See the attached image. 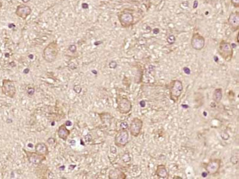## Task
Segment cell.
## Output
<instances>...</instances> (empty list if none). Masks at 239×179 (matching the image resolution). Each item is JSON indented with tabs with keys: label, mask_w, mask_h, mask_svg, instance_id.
<instances>
[{
	"label": "cell",
	"mask_w": 239,
	"mask_h": 179,
	"mask_svg": "<svg viewBox=\"0 0 239 179\" xmlns=\"http://www.w3.org/2000/svg\"><path fill=\"white\" fill-rule=\"evenodd\" d=\"M121 127L122 129H127L128 127V124L126 122H121Z\"/></svg>",
	"instance_id": "cell-27"
},
{
	"label": "cell",
	"mask_w": 239,
	"mask_h": 179,
	"mask_svg": "<svg viewBox=\"0 0 239 179\" xmlns=\"http://www.w3.org/2000/svg\"><path fill=\"white\" fill-rule=\"evenodd\" d=\"M183 91V84L180 80H173L169 84V97L174 102H178Z\"/></svg>",
	"instance_id": "cell-2"
},
{
	"label": "cell",
	"mask_w": 239,
	"mask_h": 179,
	"mask_svg": "<svg viewBox=\"0 0 239 179\" xmlns=\"http://www.w3.org/2000/svg\"><path fill=\"white\" fill-rule=\"evenodd\" d=\"M218 52L224 61L229 62L233 57V48L231 44L226 41H221L218 47Z\"/></svg>",
	"instance_id": "cell-3"
},
{
	"label": "cell",
	"mask_w": 239,
	"mask_h": 179,
	"mask_svg": "<svg viewBox=\"0 0 239 179\" xmlns=\"http://www.w3.org/2000/svg\"><path fill=\"white\" fill-rule=\"evenodd\" d=\"M35 94V88L33 87H28L27 88V95L29 97L33 96V95Z\"/></svg>",
	"instance_id": "cell-21"
},
{
	"label": "cell",
	"mask_w": 239,
	"mask_h": 179,
	"mask_svg": "<svg viewBox=\"0 0 239 179\" xmlns=\"http://www.w3.org/2000/svg\"><path fill=\"white\" fill-rule=\"evenodd\" d=\"M191 47L195 50H202L205 46V37L200 35L199 33H194L191 39Z\"/></svg>",
	"instance_id": "cell-10"
},
{
	"label": "cell",
	"mask_w": 239,
	"mask_h": 179,
	"mask_svg": "<svg viewBox=\"0 0 239 179\" xmlns=\"http://www.w3.org/2000/svg\"><path fill=\"white\" fill-rule=\"evenodd\" d=\"M35 150L36 153L43 156H47L49 154V148L44 142H38L35 146Z\"/></svg>",
	"instance_id": "cell-16"
},
{
	"label": "cell",
	"mask_w": 239,
	"mask_h": 179,
	"mask_svg": "<svg viewBox=\"0 0 239 179\" xmlns=\"http://www.w3.org/2000/svg\"><path fill=\"white\" fill-rule=\"evenodd\" d=\"M207 175H208V173H203V176L204 177V178H205V177L207 176Z\"/></svg>",
	"instance_id": "cell-37"
},
{
	"label": "cell",
	"mask_w": 239,
	"mask_h": 179,
	"mask_svg": "<svg viewBox=\"0 0 239 179\" xmlns=\"http://www.w3.org/2000/svg\"><path fill=\"white\" fill-rule=\"evenodd\" d=\"M74 91L76 92L77 94H80V92L82 91V87L80 85L77 84V85H75L74 86Z\"/></svg>",
	"instance_id": "cell-23"
},
{
	"label": "cell",
	"mask_w": 239,
	"mask_h": 179,
	"mask_svg": "<svg viewBox=\"0 0 239 179\" xmlns=\"http://www.w3.org/2000/svg\"><path fill=\"white\" fill-rule=\"evenodd\" d=\"M140 106H142V107H144V106H145V102H144V101H141V102H140Z\"/></svg>",
	"instance_id": "cell-34"
},
{
	"label": "cell",
	"mask_w": 239,
	"mask_h": 179,
	"mask_svg": "<svg viewBox=\"0 0 239 179\" xmlns=\"http://www.w3.org/2000/svg\"><path fill=\"white\" fill-rule=\"evenodd\" d=\"M70 131L68 130L66 127V125L65 124H63L61 126H59L58 129H57V136L61 139L63 140V141H66L68 139V136L70 135Z\"/></svg>",
	"instance_id": "cell-14"
},
{
	"label": "cell",
	"mask_w": 239,
	"mask_h": 179,
	"mask_svg": "<svg viewBox=\"0 0 239 179\" xmlns=\"http://www.w3.org/2000/svg\"><path fill=\"white\" fill-rule=\"evenodd\" d=\"M236 41H237V43H238V42H239V41H238V34H237V36H236Z\"/></svg>",
	"instance_id": "cell-38"
},
{
	"label": "cell",
	"mask_w": 239,
	"mask_h": 179,
	"mask_svg": "<svg viewBox=\"0 0 239 179\" xmlns=\"http://www.w3.org/2000/svg\"><path fill=\"white\" fill-rule=\"evenodd\" d=\"M223 97V90L221 88H216L213 93V100L216 103H219Z\"/></svg>",
	"instance_id": "cell-18"
},
{
	"label": "cell",
	"mask_w": 239,
	"mask_h": 179,
	"mask_svg": "<svg viewBox=\"0 0 239 179\" xmlns=\"http://www.w3.org/2000/svg\"><path fill=\"white\" fill-rule=\"evenodd\" d=\"M119 23L124 28H128L131 27L134 23V16L132 12L129 10H123L118 15Z\"/></svg>",
	"instance_id": "cell-6"
},
{
	"label": "cell",
	"mask_w": 239,
	"mask_h": 179,
	"mask_svg": "<svg viewBox=\"0 0 239 179\" xmlns=\"http://www.w3.org/2000/svg\"><path fill=\"white\" fill-rule=\"evenodd\" d=\"M68 51L69 52H71V53H75L77 52V46L75 45V44H70L69 46H68Z\"/></svg>",
	"instance_id": "cell-22"
},
{
	"label": "cell",
	"mask_w": 239,
	"mask_h": 179,
	"mask_svg": "<svg viewBox=\"0 0 239 179\" xmlns=\"http://www.w3.org/2000/svg\"><path fill=\"white\" fill-rule=\"evenodd\" d=\"M29 69H25V70H24V73H28V72H29Z\"/></svg>",
	"instance_id": "cell-36"
},
{
	"label": "cell",
	"mask_w": 239,
	"mask_h": 179,
	"mask_svg": "<svg viewBox=\"0 0 239 179\" xmlns=\"http://www.w3.org/2000/svg\"><path fill=\"white\" fill-rule=\"evenodd\" d=\"M221 136L224 140H225V139H226V140H227V139H229V138H230L229 134H228L226 131H222V132L221 133Z\"/></svg>",
	"instance_id": "cell-25"
},
{
	"label": "cell",
	"mask_w": 239,
	"mask_h": 179,
	"mask_svg": "<svg viewBox=\"0 0 239 179\" xmlns=\"http://www.w3.org/2000/svg\"><path fill=\"white\" fill-rule=\"evenodd\" d=\"M24 150L26 153V156L27 158L28 162L33 165H40L43 161L46 160V156L41 155V154L36 153V152L27 151L25 150Z\"/></svg>",
	"instance_id": "cell-11"
},
{
	"label": "cell",
	"mask_w": 239,
	"mask_h": 179,
	"mask_svg": "<svg viewBox=\"0 0 239 179\" xmlns=\"http://www.w3.org/2000/svg\"><path fill=\"white\" fill-rule=\"evenodd\" d=\"M155 174L159 178L166 179L168 178V171L167 170L166 165L160 164L157 166L155 171Z\"/></svg>",
	"instance_id": "cell-15"
},
{
	"label": "cell",
	"mask_w": 239,
	"mask_h": 179,
	"mask_svg": "<svg viewBox=\"0 0 239 179\" xmlns=\"http://www.w3.org/2000/svg\"><path fill=\"white\" fill-rule=\"evenodd\" d=\"M197 6H198V1H194V6H193V8H197Z\"/></svg>",
	"instance_id": "cell-32"
},
{
	"label": "cell",
	"mask_w": 239,
	"mask_h": 179,
	"mask_svg": "<svg viewBox=\"0 0 239 179\" xmlns=\"http://www.w3.org/2000/svg\"><path fill=\"white\" fill-rule=\"evenodd\" d=\"M221 164V160L220 159H210L205 166V170H206L208 175H215L220 171Z\"/></svg>",
	"instance_id": "cell-8"
},
{
	"label": "cell",
	"mask_w": 239,
	"mask_h": 179,
	"mask_svg": "<svg viewBox=\"0 0 239 179\" xmlns=\"http://www.w3.org/2000/svg\"><path fill=\"white\" fill-rule=\"evenodd\" d=\"M47 142H48L50 145L54 144V139H53V138H50V139H48V140H47Z\"/></svg>",
	"instance_id": "cell-29"
},
{
	"label": "cell",
	"mask_w": 239,
	"mask_h": 179,
	"mask_svg": "<svg viewBox=\"0 0 239 179\" xmlns=\"http://www.w3.org/2000/svg\"><path fill=\"white\" fill-rule=\"evenodd\" d=\"M22 1L24 3V4H26V3H28V2H29L30 1V0H22Z\"/></svg>",
	"instance_id": "cell-35"
},
{
	"label": "cell",
	"mask_w": 239,
	"mask_h": 179,
	"mask_svg": "<svg viewBox=\"0 0 239 179\" xmlns=\"http://www.w3.org/2000/svg\"><path fill=\"white\" fill-rule=\"evenodd\" d=\"M59 52V46L56 41L50 42L43 50V58L46 62L52 63L56 61Z\"/></svg>",
	"instance_id": "cell-1"
},
{
	"label": "cell",
	"mask_w": 239,
	"mask_h": 179,
	"mask_svg": "<svg viewBox=\"0 0 239 179\" xmlns=\"http://www.w3.org/2000/svg\"><path fill=\"white\" fill-rule=\"evenodd\" d=\"M82 8H84V9H88V5L87 3H82Z\"/></svg>",
	"instance_id": "cell-30"
},
{
	"label": "cell",
	"mask_w": 239,
	"mask_h": 179,
	"mask_svg": "<svg viewBox=\"0 0 239 179\" xmlns=\"http://www.w3.org/2000/svg\"><path fill=\"white\" fill-rule=\"evenodd\" d=\"M131 101L126 97H119L117 98V109L122 114H127L131 111Z\"/></svg>",
	"instance_id": "cell-7"
},
{
	"label": "cell",
	"mask_w": 239,
	"mask_h": 179,
	"mask_svg": "<svg viewBox=\"0 0 239 179\" xmlns=\"http://www.w3.org/2000/svg\"><path fill=\"white\" fill-rule=\"evenodd\" d=\"M166 41L168 44L172 45V44H175V41H176V37H175V35H168L166 38Z\"/></svg>",
	"instance_id": "cell-19"
},
{
	"label": "cell",
	"mask_w": 239,
	"mask_h": 179,
	"mask_svg": "<svg viewBox=\"0 0 239 179\" xmlns=\"http://www.w3.org/2000/svg\"><path fill=\"white\" fill-rule=\"evenodd\" d=\"M117 65V62L116 61H111L109 63V67H110V69H112V70H114V69L116 68Z\"/></svg>",
	"instance_id": "cell-24"
},
{
	"label": "cell",
	"mask_w": 239,
	"mask_h": 179,
	"mask_svg": "<svg viewBox=\"0 0 239 179\" xmlns=\"http://www.w3.org/2000/svg\"><path fill=\"white\" fill-rule=\"evenodd\" d=\"M183 71L184 72H185V73H186V74H190L191 73V70H190V69L189 68V67H184L183 68Z\"/></svg>",
	"instance_id": "cell-28"
},
{
	"label": "cell",
	"mask_w": 239,
	"mask_h": 179,
	"mask_svg": "<svg viewBox=\"0 0 239 179\" xmlns=\"http://www.w3.org/2000/svg\"><path fill=\"white\" fill-rule=\"evenodd\" d=\"M228 24L233 32L238 31L239 29V12H233L228 18Z\"/></svg>",
	"instance_id": "cell-13"
},
{
	"label": "cell",
	"mask_w": 239,
	"mask_h": 179,
	"mask_svg": "<svg viewBox=\"0 0 239 179\" xmlns=\"http://www.w3.org/2000/svg\"><path fill=\"white\" fill-rule=\"evenodd\" d=\"M129 131L126 129L121 128L114 137V145L117 148H124L129 142Z\"/></svg>",
	"instance_id": "cell-4"
},
{
	"label": "cell",
	"mask_w": 239,
	"mask_h": 179,
	"mask_svg": "<svg viewBox=\"0 0 239 179\" xmlns=\"http://www.w3.org/2000/svg\"><path fill=\"white\" fill-rule=\"evenodd\" d=\"M65 125H66V126H68H68H71V122H70V121H67V122H66V123H65Z\"/></svg>",
	"instance_id": "cell-33"
},
{
	"label": "cell",
	"mask_w": 239,
	"mask_h": 179,
	"mask_svg": "<svg viewBox=\"0 0 239 179\" xmlns=\"http://www.w3.org/2000/svg\"><path fill=\"white\" fill-rule=\"evenodd\" d=\"M108 178L110 179H124L126 178V175L122 171L118 169L111 170L109 172Z\"/></svg>",
	"instance_id": "cell-17"
},
{
	"label": "cell",
	"mask_w": 239,
	"mask_h": 179,
	"mask_svg": "<svg viewBox=\"0 0 239 179\" xmlns=\"http://www.w3.org/2000/svg\"><path fill=\"white\" fill-rule=\"evenodd\" d=\"M144 122L142 120L138 117H135L132 120L130 125V135L133 137H138L140 136L141 133L142 128H143Z\"/></svg>",
	"instance_id": "cell-9"
},
{
	"label": "cell",
	"mask_w": 239,
	"mask_h": 179,
	"mask_svg": "<svg viewBox=\"0 0 239 179\" xmlns=\"http://www.w3.org/2000/svg\"><path fill=\"white\" fill-rule=\"evenodd\" d=\"M160 32V30L158 29V28H154L153 30V33L154 34H158V33H159Z\"/></svg>",
	"instance_id": "cell-31"
},
{
	"label": "cell",
	"mask_w": 239,
	"mask_h": 179,
	"mask_svg": "<svg viewBox=\"0 0 239 179\" xmlns=\"http://www.w3.org/2000/svg\"><path fill=\"white\" fill-rule=\"evenodd\" d=\"M15 13L18 17L22 19L23 20H25L32 13V9L30 7L25 4L19 5L16 9Z\"/></svg>",
	"instance_id": "cell-12"
},
{
	"label": "cell",
	"mask_w": 239,
	"mask_h": 179,
	"mask_svg": "<svg viewBox=\"0 0 239 179\" xmlns=\"http://www.w3.org/2000/svg\"><path fill=\"white\" fill-rule=\"evenodd\" d=\"M230 162L232 163V164L233 165H236L237 164H238V155L237 154L236 156L235 155H233L230 158Z\"/></svg>",
	"instance_id": "cell-20"
},
{
	"label": "cell",
	"mask_w": 239,
	"mask_h": 179,
	"mask_svg": "<svg viewBox=\"0 0 239 179\" xmlns=\"http://www.w3.org/2000/svg\"><path fill=\"white\" fill-rule=\"evenodd\" d=\"M231 4L233 5L235 8H239V0H231Z\"/></svg>",
	"instance_id": "cell-26"
},
{
	"label": "cell",
	"mask_w": 239,
	"mask_h": 179,
	"mask_svg": "<svg viewBox=\"0 0 239 179\" xmlns=\"http://www.w3.org/2000/svg\"><path fill=\"white\" fill-rule=\"evenodd\" d=\"M2 8V2L0 1V10H1Z\"/></svg>",
	"instance_id": "cell-39"
},
{
	"label": "cell",
	"mask_w": 239,
	"mask_h": 179,
	"mask_svg": "<svg viewBox=\"0 0 239 179\" xmlns=\"http://www.w3.org/2000/svg\"><path fill=\"white\" fill-rule=\"evenodd\" d=\"M2 92L5 96L10 97V98H14L16 94V88L14 81L8 79L3 80Z\"/></svg>",
	"instance_id": "cell-5"
}]
</instances>
